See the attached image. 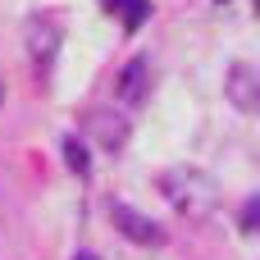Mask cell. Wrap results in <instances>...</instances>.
Masks as SVG:
<instances>
[{"instance_id":"obj_1","label":"cell","mask_w":260,"mask_h":260,"mask_svg":"<svg viewBox=\"0 0 260 260\" xmlns=\"http://www.w3.org/2000/svg\"><path fill=\"white\" fill-rule=\"evenodd\" d=\"M160 192L169 197V206L174 210H183V215H206V210H215V201H219V187H215V178L210 174H201V169H169L165 178H160Z\"/></svg>"},{"instance_id":"obj_2","label":"cell","mask_w":260,"mask_h":260,"mask_svg":"<svg viewBox=\"0 0 260 260\" xmlns=\"http://www.w3.org/2000/svg\"><path fill=\"white\" fill-rule=\"evenodd\" d=\"M23 37H27V55H32V64H37V69H50V64H55V50H59V41H64L59 18L46 9V14H37V18H27Z\"/></svg>"},{"instance_id":"obj_3","label":"cell","mask_w":260,"mask_h":260,"mask_svg":"<svg viewBox=\"0 0 260 260\" xmlns=\"http://www.w3.org/2000/svg\"><path fill=\"white\" fill-rule=\"evenodd\" d=\"M224 96L242 110V114H260V69L251 64H233L224 78Z\"/></svg>"},{"instance_id":"obj_4","label":"cell","mask_w":260,"mask_h":260,"mask_svg":"<svg viewBox=\"0 0 260 260\" xmlns=\"http://www.w3.org/2000/svg\"><path fill=\"white\" fill-rule=\"evenodd\" d=\"M82 133H87L91 142H101L105 151H119V146L128 142V119L114 114V110H91V114L82 119Z\"/></svg>"},{"instance_id":"obj_5","label":"cell","mask_w":260,"mask_h":260,"mask_svg":"<svg viewBox=\"0 0 260 260\" xmlns=\"http://www.w3.org/2000/svg\"><path fill=\"white\" fill-rule=\"evenodd\" d=\"M110 219L123 229L128 242H142V247H160V242H165L160 224H151L146 215H137V210H128V206H110Z\"/></svg>"},{"instance_id":"obj_6","label":"cell","mask_w":260,"mask_h":260,"mask_svg":"<svg viewBox=\"0 0 260 260\" xmlns=\"http://www.w3.org/2000/svg\"><path fill=\"white\" fill-rule=\"evenodd\" d=\"M146 87H151V64H146V59H133V64L119 73V101H123V105H142V101H146Z\"/></svg>"},{"instance_id":"obj_7","label":"cell","mask_w":260,"mask_h":260,"mask_svg":"<svg viewBox=\"0 0 260 260\" xmlns=\"http://www.w3.org/2000/svg\"><path fill=\"white\" fill-rule=\"evenodd\" d=\"M101 5H105L110 14H119L128 32H137V27L146 23V14H151V5H146V0H101Z\"/></svg>"},{"instance_id":"obj_8","label":"cell","mask_w":260,"mask_h":260,"mask_svg":"<svg viewBox=\"0 0 260 260\" xmlns=\"http://www.w3.org/2000/svg\"><path fill=\"white\" fill-rule=\"evenodd\" d=\"M64 160H69V169H73L78 178H87V174H91L87 151H82V142H78V137H69V142H64Z\"/></svg>"},{"instance_id":"obj_9","label":"cell","mask_w":260,"mask_h":260,"mask_svg":"<svg viewBox=\"0 0 260 260\" xmlns=\"http://www.w3.org/2000/svg\"><path fill=\"white\" fill-rule=\"evenodd\" d=\"M238 224H242V233H260V197H251V201L242 206Z\"/></svg>"},{"instance_id":"obj_10","label":"cell","mask_w":260,"mask_h":260,"mask_svg":"<svg viewBox=\"0 0 260 260\" xmlns=\"http://www.w3.org/2000/svg\"><path fill=\"white\" fill-rule=\"evenodd\" d=\"M73 260H101V256H91V251H82V256H73Z\"/></svg>"},{"instance_id":"obj_11","label":"cell","mask_w":260,"mask_h":260,"mask_svg":"<svg viewBox=\"0 0 260 260\" xmlns=\"http://www.w3.org/2000/svg\"><path fill=\"white\" fill-rule=\"evenodd\" d=\"M256 14H260V0H256Z\"/></svg>"},{"instance_id":"obj_12","label":"cell","mask_w":260,"mask_h":260,"mask_svg":"<svg viewBox=\"0 0 260 260\" xmlns=\"http://www.w3.org/2000/svg\"><path fill=\"white\" fill-rule=\"evenodd\" d=\"M219 5H224V0H219Z\"/></svg>"}]
</instances>
